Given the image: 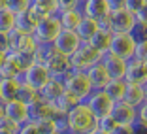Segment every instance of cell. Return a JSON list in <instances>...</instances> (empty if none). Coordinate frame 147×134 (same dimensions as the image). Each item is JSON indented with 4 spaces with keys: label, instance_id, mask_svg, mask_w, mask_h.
Returning <instances> with one entry per match:
<instances>
[{
    "label": "cell",
    "instance_id": "1",
    "mask_svg": "<svg viewBox=\"0 0 147 134\" xmlns=\"http://www.w3.org/2000/svg\"><path fill=\"white\" fill-rule=\"evenodd\" d=\"M36 61L45 66L53 78H59V79H62L72 70L68 55L61 53L55 45H40L38 51H36Z\"/></svg>",
    "mask_w": 147,
    "mask_h": 134
},
{
    "label": "cell",
    "instance_id": "2",
    "mask_svg": "<svg viewBox=\"0 0 147 134\" xmlns=\"http://www.w3.org/2000/svg\"><path fill=\"white\" fill-rule=\"evenodd\" d=\"M94 113L89 110L85 102L76 104L68 113H66V132L68 134H91L96 129Z\"/></svg>",
    "mask_w": 147,
    "mask_h": 134
},
{
    "label": "cell",
    "instance_id": "3",
    "mask_svg": "<svg viewBox=\"0 0 147 134\" xmlns=\"http://www.w3.org/2000/svg\"><path fill=\"white\" fill-rule=\"evenodd\" d=\"M62 81H64V89L70 93V95L76 96L79 102H83V100L92 93V85H91V81H89L87 72L70 70L64 78H62Z\"/></svg>",
    "mask_w": 147,
    "mask_h": 134
},
{
    "label": "cell",
    "instance_id": "4",
    "mask_svg": "<svg viewBox=\"0 0 147 134\" xmlns=\"http://www.w3.org/2000/svg\"><path fill=\"white\" fill-rule=\"evenodd\" d=\"M61 30H62V26H61L59 17L51 15V17L38 19V25H36L32 36L38 42V45H53V42H55V38L59 36Z\"/></svg>",
    "mask_w": 147,
    "mask_h": 134
},
{
    "label": "cell",
    "instance_id": "5",
    "mask_svg": "<svg viewBox=\"0 0 147 134\" xmlns=\"http://www.w3.org/2000/svg\"><path fill=\"white\" fill-rule=\"evenodd\" d=\"M70 59V68L72 70H81V72H87L92 64L100 62L102 59V53H98L92 45H89L87 42H83L78 47V51H74Z\"/></svg>",
    "mask_w": 147,
    "mask_h": 134
},
{
    "label": "cell",
    "instance_id": "6",
    "mask_svg": "<svg viewBox=\"0 0 147 134\" xmlns=\"http://www.w3.org/2000/svg\"><path fill=\"white\" fill-rule=\"evenodd\" d=\"M136 47V38L132 32H113L111 42H109V53L121 57V59H132Z\"/></svg>",
    "mask_w": 147,
    "mask_h": 134
},
{
    "label": "cell",
    "instance_id": "7",
    "mask_svg": "<svg viewBox=\"0 0 147 134\" xmlns=\"http://www.w3.org/2000/svg\"><path fill=\"white\" fill-rule=\"evenodd\" d=\"M83 102L89 106V110L94 113L96 119H98V117H104V115H109L111 110H113V104H115L104 89H94Z\"/></svg>",
    "mask_w": 147,
    "mask_h": 134
},
{
    "label": "cell",
    "instance_id": "8",
    "mask_svg": "<svg viewBox=\"0 0 147 134\" xmlns=\"http://www.w3.org/2000/svg\"><path fill=\"white\" fill-rule=\"evenodd\" d=\"M9 34V53H36L38 51V42L34 40L32 34L15 30L13 28Z\"/></svg>",
    "mask_w": 147,
    "mask_h": 134
},
{
    "label": "cell",
    "instance_id": "9",
    "mask_svg": "<svg viewBox=\"0 0 147 134\" xmlns=\"http://www.w3.org/2000/svg\"><path fill=\"white\" fill-rule=\"evenodd\" d=\"M51 79V74H49V70L45 68L43 64H40V62H34V64H30L28 68L23 72L21 76V81L26 83V85L34 87V89H42L45 83Z\"/></svg>",
    "mask_w": 147,
    "mask_h": 134
},
{
    "label": "cell",
    "instance_id": "10",
    "mask_svg": "<svg viewBox=\"0 0 147 134\" xmlns=\"http://www.w3.org/2000/svg\"><path fill=\"white\" fill-rule=\"evenodd\" d=\"M83 43V40L78 36V32L76 30H70V28H62L61 32H59V36L55 38V42H53V45H55L57 49L61 53H64V55H72L74 51H78V47Z\"/></svg>",
    "mask_w": 147,
    "mask_h": 134
},
{
    "label": "cell",
    "instance_id": "11",
    "mask_svg": "<svg viewBox=\"0 0 147 134\" xmlns=\"http://www.w3.org/2000/svg\"><path fill=\"white\" fill-rule=\"evenodd\" d=\"M109 115L113 117V121L117 125H136V119H138V108L130 106L125 100H119V102L113 104V110Z\"/></svg>",
    "mask_w": 147,
    "mask_h": 134
},
{
    "label": "cell",
    "instance_id": "12",
    "mask_svg": "<svg viewBox=\"0 0 147 134\" xmlns=\"http://www.w3.org/2000/svg\"><path fill=\"white\" fill-rule=\"evenodd\" d=\"M125 79L130 85H143L147 81V70H145V62L136 61V59H128L126 62V70H125Z\"/></svg>",
    "mask_w": 147,
    "mask_h": 134
},
{
    "label": "cell",
    "instance_id": "13",
    "mask_svg": "<svg viewBox=\"0 0 147 134\" xmlns=\"http://www.w3.org/2000/svg\"><path fill=\"white\" fill-rule=\"evenodd\" d=\"M4 117H8L9 121L17 123V125H23L28 121V106L19 98L9 100L4 104Z\"/></svg>",
    "mask_w": 147,
    "mask_h": 134
},
{
    "label": "cell",
    "instance_id": "14",
    "mask_svg": "<svg viewBox=\"0 0 147 134\" xmlns=\"http://www.w3.org/2000/svg\"><path fill=\"white\" fill-rule=\"evenodd\" d=\"M111 15V30L113 32H132L136 26V17L134 13L121 9V12L109 13Z\"/></svg>",
    "mask_w": 147,
    "mask_h": 134
},
{
    "label": "cell",
    "instance_id": "15",
    "mask_svg": "<svg viewBox=\"0 0 147 134\" xmlns=\"http://www.w3.org/2000/svg\"><path fill=\"white\" fill-rule=\"evenodd\" d=\"M100 62L106 66L109 78H125V70H126V59H121V57L113 55V53H104Z\"/></svg>",
    "mask_w": 147,
    "mask_h": 134
},
{
    "label": "cell",
    "instance_id": "16",
    "mask_svg": "<svg viewBox=\"0 0 147 134\" xmlns=\"http://www.w3.org/2000/svg\"><path fill=\"white\" fill-rule=\"evenodd\" d=\"M64 91H66V89H64V81L51 76V79H49V81L40 89V96H42V100H45V102L55 104L57 100L62 96V93H64Z\"/></svg>",
    "mask_w": 147,
    "mask_h": 134
},
{
    "label": "cell",
    "instance_id": "17",
    "mask_svg": "<svg viewBox=\"0 0 147 134\" xmlns=\"http://www.w3.org/2000/svg\"><path fill=\"white\" fill-rule=\"evenodd\" d=\"M57 112L55 108H53V104L45 102V100H36L34 104H30L28 106V121H42V119H49V117H55Z\"/></svg>",
    "mask_w": 147,
    "mask_h": 134
},
{
    "label": "cell",
    "instance_id": "18",
    "mask_svg": "<svg viewBox=\"0 0 147 134\" xmlns=\"http://www.w3.org/2000/svg\"><path fill=\"white\" fill-rule=\"evenodd\" d=\"M38 25V15L32 12L30 8L21 9V12L15 13V30L26 32V34H32Z\"/></svg>",
    "mask_w": 147,
    "mask_h": 134
},
{
    "label": "cell",
    "instance_id": "19",
    "mask_svg": "<svg viewBox=\"0 0 147 134\" xmlns=\"http://www.w3.org/2000/svg\"><path fill=\"white\" fill-rule=\"evenodd\" d=\"M87 76H89V81H91V85H92V91H94V89H104V87L108 85V81L111 79L108 70H106V66L102 64V62L92 64L91 68L87 70Z\"/></svg>",
    "mask_w": 147,
    "mask_h": 134
},
{
    "label": "cell",
    "instance_id": "20",
    "mask_svg": "<svg viewBox=\"0 0 147 134\" xmlns=\"http://www.w3.org/2000/svg\"><path fill=\"white\" fill-rule=\"evenodd\" d=\"M81 12L85 17H91L94 21H98L100 17L108 15V6H106V0H83L81 2Z\"/></svg>",
    "mask_w": 147,
    "mask_h": 134
},
{
    "label": "cell",
    "instance_id": "21",
    "mask_svg": "<svg viewBox=\"0 0 147 134\" xmlns=\"http://www.w3.org/2000/svg\"><path fill=\"white\" fill-rule=\"evenodd\" d=\"M30 9L38 15V19H43L57 15L59 4H57V0H30Z\"/></svg>",
    "mask_w": 147,
    "mask_h": 134
},
{
    "label": "cell",
    "instance_id": "22",
    "mask_svg": "<svg viewBox=\"0 0 147 134\" xmlns=\"http://www.w3.org/2000/svg\"><path fill=\"white\" fill-rule=\"evenodd\" d=\"M57 17H59V21H61L62 28L76 30L78 25L81 23V19H83V12H81V8H78V9H64V12L57 13Z\"/></svg>",
    "mask_w": 147,
    "mask_h": 134
},
{
    "label": "cell",
    "instance_id": "23",
    "mask_svg": "<svg viewBox=\"0 0 147 134\" xmlns=\"http://www.w3.org/2000/svg\"><path fill=\"white\" fill-rule=\"evenodd\" d=\"M19 89H21V79H0V100L2 102H9L19 96Z\"/></svg>",
    "mask_w": 147,
    "mask_h": 134
},
{
    "label": "cell",
    "instance_id": "24",
    "mask_svg": "<svg viewBox=\"0 0 147 134\" xmlns=\"http://www.w3.org/2000/svg\"><path fill=\"white\" fill-rule=\"evenodd\" d=\"M21 76H23L21 64L15 61V57L8 53V59L0 68V79H21Z\"/></svg>",
    "mask_w": 147,
    "mask_h": 134
},
{
    "label": "cell",
    "instance_id": "25",
    "mask_svg": "<svg viewBox=\"0 0 147 134\" xmlns=\"http://www.w3.org/2000/svg\"><path fill=\"white\" fill-rule=\"evenodd\" d=\"M126 87H128V83H126L123 78H111L108 81V85L104 87V91L109 95V98H111L113 102H119V100L125 98Z\"/></svg>",
    "mask_w": 147,
    "mask_h": 134
},
{
    "label": "cell",
    "instance_id": "26",
    "mask_svg": "<svg viewBox=\"0 0 147 134\" xmlns=\"http://www.w3.org/2000/svg\"><path fill=\"white\" fill-rule=\"evenodd\" d=\"M111 34L113 32H104V30H96L94 36H92L91 40H89V45H92V47L96 49L98 53H108L109 51V42H111Z\"/></svg>",
    "mask_w": 147,
    "mask_h": 134
},
{
    "label": "cell",
    "instance_id": "27",
    "mask_svg": "<svg viewBox=\"0 0 147 134\" xmlns=\"http://www.w3.org/2000/svg\"><path fill=\"white\" fill-rule=\"evenodd\" d=\"M125 102H128L130 106L134 108H140L143 102H145V93H143V85H130L126 87V93H125Z\"/></svg>",
    "mask_w": 147,
    "mask_h": 134
},
{
    "label": "cell",
    "instance_id": "28",
    "mask_svg": "<svg viewBox=\"0 0 147 134\" xmlns=\"http://www.w3.org/2000/svg\"><path fill=\"white\" fill-rule=\"evenodd\" d=\"M96 30H98V23H96L94 19H91V17H85V15H83L81 23L78 25V28H76L78 36L83 40V42H89V40L94 36Z\"/></svg>",
    "mask_w": 147,
    "mask_h": 134
},
{
    "label": "cell",
    "instance_id": "29",
    "mask_svg": "<svg viewBox=\"0 0 147 134\" xmlns=\"http://www.w3.org/2000/svg\"><path fill=\"white\" fill-rule=\"evenodd\" d=\"M76 104H79V100L76 98L74 95H70L68 91H64L61 98H59L55 104H53V108H55V112H57V113H64V115H66V113H68L70 110L76 106Z\"/></svg>",
    "mask_w": 147,
    "mask_h": 134
},
{
    "label": "cell",
    "instance_id": "30",
    "mask_svg": "<svg viewBox=\"0 0 147 134\" xmlns=\"http://www.w3.org/2000/svg\"><path fill=\"white\" fill-rule=\"evenodd\" d=\"M21 102H25L26 106H30V104H34L36 100H40L42 96H40V91L38 89H34V87L26 85V83L21 81V89H19V96H17Z\"/></svg>",
    "mask_w": 147,
    "mask_h": 134
},
{
    "label": "cell",
    "instance_id": "31",
    "mask_svg": "<svg viewBox=\"0 0 147 134\" xmlns=\"http://www.w3.org/2000/svg\"><path fill=\"white\" fill-rule=\"evenodd\" d=\"M15 28V13L8 8L0 9V32H11Z\"/></svg>",
    "mask_w": 147,
    "mask_h": 134
},
{
    "label": "cell",
    "instance_id": "32",
    "mask_svg": "<svg viewBox=\"0 0 147 134\" xmlns=\"http://www.w3.org/2000/svg\"><path fill=\"white\" fill-rule=\"evenodd\" d=\"M42 134H51V132H61L59 130V125H57V115L49 117V119H42V121L36 123Z\"/></svg>",
    "mask_w": 147,
    "mask_h": 134
},
{
    "label": "cell",
    "instance_id": "33",
    "mask_svg": "<svg viewBox=\"0 0 147 134\" xmlns=\"http://www.w3.org/2000/svg\"><path fill=\"white\" fill-rule=\"evenodd\" d=\"M9 55H13L15 57V61L21 64V68H23V72H25L26 68L30 64H34V62H38L36 61V53H9Z\"/></svg>",
    "mask_w": 147,
    "mask_h": 134
},
{
    "label": "cell",
    "instance_id": "34",
    "mask_svg": "<svg viewBox=\"0 0 147 134\" xmlns=\"http://www.w3.org/2000/svg\"><path fill=\"white\" fill-rule=\"evenodd\" d=\"M136 61H142V62H147V38H142V40H136V47H134V57Z\"/></svg>",
    "mask_w": 147,
    "mask_h": 134
},
{
    "label": "cell",
    "instance_id": "35",
    "mask_svg": "<svg viewBox=\"0 0 147 134\" xmlns=\"http://www.w3.org/2000/svg\"><path fill=\"white\" fill-rule=\"evenodd\" d=\"M19 127H21V125L9 121L8 117H2V119H0V134H17Z\"/></svg>",
    "mask_w": 147,
    "mask_h": 134
},
{
    "label": "cell",
    "instance_id": "36",
    "mask_svg": "<svg viewBox=\"0 0 147 134\" xmlns=\"http://www.w3.org/2000/svg\"><path fill=\"white\" fill-rule=\"evenodd\" d=\"M6 8L11 9L13 13H17L21 9L30 8V0H6Z\"/></svg>",
    "mask_w": 147,
    "mask_h": 134
},
{
    "label": "cell",
    "instance_id": "37",
    "mask_svg": "<svg viewBox=\"0 0 147 134\" xmlns=\"http://www.w3.org/2000/svg\"><path fill=\"white\" fill-rule=\"evenodd\" d=\"M96 127H98V129H102V130H106V132H111V130L117 127V123L113 121L111 115H104V117H98Z\"/></svg>",
    "mask_w": 147,
    "mask_h": 134
},
{
    "label": "cell",
    "instance_id": "38",
    "mask_svg": "<svg viewBox=\"0 0 147 134\" xmlns=\"http://www.w3.org/2000/svg\"><path fill=\"white\" fill-rule=\"evenodd\" d=\"M145 2H147V0H125V9L136 15V13L145 6Z\"/></svg>",
    "mask_w": 147,
    "mask_h": 134
},
{
    "label": "cell",
    "instance_id": "39",
    "mask_svg": "<svg viewBox=\"0 0 147 134\" xmlns=\"http://www.w3.org/2000/svg\"><path fill=\"white\" fill-rule=\"evenodd\" d=\"M83 0H57L59 4V12H64V9H78L81 8Z\"/></svg>",
    "mask_w": 147,
    "mask_h": 134
},
{
    "label": "cell",
    "instance_id": "40",
    "mask_svg": "<svg viewBox=\"0 0 147 134\" xmlns=\"http://www.w3.org/2000/svg\"><path fill=\"white\" fill-rule=\"evenodd\" d=\"M17 134H42V132H40L38 125H36L34 121H26V123H23V125L19 127Z\"/></svg>",
    "mask_w": 147,
    "mask_h": 134
},
{
    "label": "cell",
    "instance_id": "41",
    "mask_svg": "<svg viewBox=\"0 0 147 134\" xmlns=\"http://www.w3.org/2000/svg\"><path fill=\"white\" fill-rule=\"evenodd\" d=\"M136 125L147 129V100L138 108V119H136Z\"/></svg>",
    "mask_w": 147,
    "mask_h": 134
},
{
    "label": "cell",
    "instance_id": "42",
    "mask_svg": "<svg viewBox=\"0 0 147 134\" xmlns=\"http://www.w3.org/2000/svg\"><path fill=\"white\" fill-rule=\"evenodd\" d=\"M98 30H104V32H113L111 30V15H104V17H100L98 21Z\"/></svg>",
    "mask_w": 147,
    "mask_h": 134
},
{
    "label": "cell",
    "instance_id": "43",
    "mask_svg": "<svg viewBox=\"0 0 147 134\" xmlns=\"http://www.w3.org/2000/svg\"><path fill=\"white\" fill-rule=\"evenodd\" d=\"M106 6H108L109 13L121 12V9H125V0H106Z\"/></svg>",
    "mask_w": 147,
    "mask_h": 134
},
{
    "label": "cell",
    "instance_id": "44",
    "mask_svg": "<svg viewBox=\"0 0 147 134\" xmlns=\"http://www.w3.org/2000/svg\"><path fill=\"white\" fill-rule=\"evenodd\" d=\"M111 134H136V125H117Z\"/></svg>",
    "mask_w": 147,
    "mask_h": 134
},
{
    "label": "cell",
    "instance_id": "45",
    "mask_svg": "<svg viewBox=\"0 0 147 134\" xmlns=\"http://www.w3.org/2000/svg\"><path fill=\"white\" fill-rule=\"evenodd\" d=\"M134 17H136V25L145 26V28H147V2H145V6H143L138 13H136Z\"/></svg>",
    "mask_w": 147,
    "mask_h": 134
},
{
    "label": "cell",
    "instance_id": "46",
    "mask_svg": "<svg viewBox=\"0 0 147 134\" xmlns=\"http://www.w3.org/2000/svg\"><path fill=\"white\" fill-rule=\"evenodd\" d=\"M0 51L9 53V34L8 32H0Z\"/></svg>",
    "mask_w": 147,
    "mask_h": 134
},
{
    "label": "cell",
    "instance_id": "47",
    "mask_svg": "<svg viewBox=\"0 0 147 134\" xmlns=\"http://www.w3.org/2000/svg\"><path fill=\"white\" fill-rule=\"evenodd\" d=\"M8 59V53H4V51H0V68H2V64H4V61Z\"/></svg>",
    "mask_w": 147,
    "mask_h": 134
},
{
    "label": "cell",
    "instance_id": "48",
    "mask_svg": "<svg viewBox=\"0 0 147 134\" xmlns=\"http://www.w3.org/2000/svg\"><path fill=\"white\" fill-rule=\"evenodd\" d=\"M136 134H147V129H143V127L136 125Z\"/></svg>",
    "mask_w": 147,
    "mask_h": 134
},
{
    "label": "cell",
    "instance_id": "49",
    "mask_svg": "<svg viewBox=\"0 0 147 134\" xmlns=\"http://www.w3.org/2000/svg\"><path fill=\"white\" fill-rule=\"evenodd\" d=\"M91 134H111V132H106V130H102V129H98V127H96V129L92 130Z\"/></svg>",
    "mask_w": 147,
    "mask_h": 134
},
{
    "label": "cell",
    "instance_id": "50",
    "mask_svg": "<svg viewBox=\"0 0 147 134\" xmlns=\"http://www.w3.org/2000/svg\"><path fill=\"white\" fill-rule=\"evenodd\" d=\"M2 117H4V102L0 100V119H2Z\"/></svg>",
    "mask_w": 147,
    "mask_h": 134
},
{
    "label": "cell",
    "instance_id": "51",
    "mask_svg": "<svg viewBox=\"0 0 147 134\" xmlns=\"http://www.w3.org/2000/svg\"><path fill=\"white\" fill-rule=\"evenodd\" d=\"M143 93H145V100H147V81L143 83Z\"/></svg>",
    "mask_w": 147,
    "mask_h": 134
},
{
    "label": "cell",
    "instance_id": "52",
    "mask_svg": "<svg viewBox=\"0 0 147 134\" xmlns=\"http://www.w3.org/2000/svg\"><path fill=\"white\" fill-rule=\"evenodd\" d=\"M2 8H6V0H0V9Z\"/></svg>",
    "mask_w": 147,
    "mask_h": 134
},
{
    "label": "cell",
    "instance_id": "53",
    "mask_svg": "<svg viewBox=\"0 0 147 134\" xmlns=\"http://www.w3.org/2000/svg\"><path fill=\"white\" fill-rule=\"evenodd\" d=\"M51 134H66V132H51Z\"/></svg>",
    "mask_w": 147,
    "mask_h": 134
},
{
    "label": "cell",
    "instance_id": "54",
    "mask_svg": "<svg viewBox=\"0 0 147 134\" xmlns=\"http://www.w3.org/2000/svg\"><path fill=\"white\" fill-rule=\"evenodd\" d=\"M145 70H147V62H145Z\"/></svg>",
    "mask_w": 147,
    "mask_h": 134
}]
</instances>
